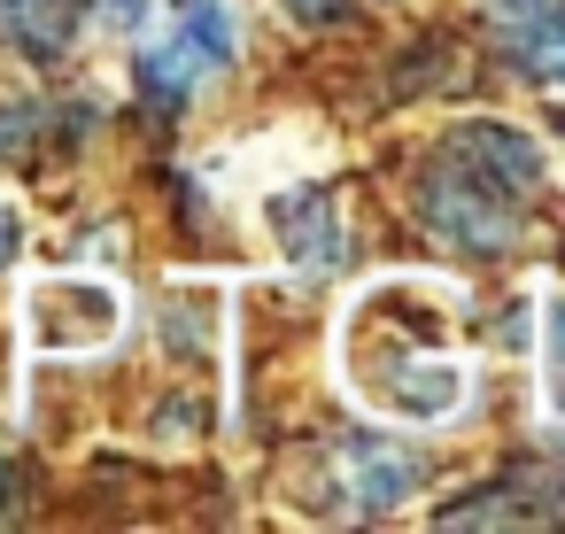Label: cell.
Masks as SVG:
<instances>
[{
	"mask_svg": "<svg viewBox=\"0 0 565 534\" xmlns=\"http://www.w3.org/2000/svg\"><path fill=\"white\" fill-rule=\"evenodd\" d=\"M449 310H457V295L441 279H372L341 310V333H333L341 387L387 426L457 418L472 395V372L449 349Z\"/></svg>",
	"mask_w": 565,
	"mask_h": 534,
	"instance_id": "cell-1",
	"label": "cell"
},
{
	"mask_svg": "<svg viewBox=\"0 0 565 534\" xmlns=\"http://www.w3.org/2000/svg\"><path fill=\"white\" fill-rule=\"evenodd\" d=\"M418 217H426V233H434L449 256H503V248L519 241L526 202H511L488 171H472V163L441 140L434 163L418 171Z\"/></svg>",
	"mask_w": 565,
	"mask_h": 534,
	"instance_id": "cell-2",
	"label": "cell"
},
{
	"mask_svg": "<svg viewBox=\"0 0 565 534\" xmlns=\"http://www.w3.org/2000/svg\"><path fill=\"white\" fill-rule=\"evenodd\" d=\"M241 55V17L233 0H179L171 9V32L140 47L132 78H140V102L148 109H186L217 71H233Z\"/></svg>",
	"mask_w": 565,
	"mask_h": 534,
	"instance_id": "cell-3",
	"label": "cell"
},
{
	"mask_svg": "<svg viewBox=\"0 0 565 534\" xmlns=\"http://www.w3.org/2000/svg\"><path fill=\"white\" fill-rule=\"evenodd\" d=\"M24 325H32V349H47V356H94L117 341L125 295L109 279H86V271H55L24 295Z\"/></svg>",
	"mask_w": 565,
	"mask_h": 534,
	"instance_id": "cell-4",
	"label": "cell"
},
{
	"mask_svg": "<svg viewBox=\"0 0 565 534\" xmlns=\"http://www.w3.org/2000/svg\"><path fill=\"white\" fill-rule=\"evenodd\" d=\"M264 225H271V248L302 279H326L349 256V217H341V202L326 186H279V194H264Z\"/></svg>",
	"mask_w": 565,
	"mask_h": 534,
	"instance_id": "cell-5",
	"label": "cell"
},
{
	"mask_svg": "<svg viewBox=\"0 0 565 534\" xmlns=\"http://www.w3.org/2000/svg\"><path fill=\"white\" fill-rule=\"evenodd\" d=\"M426 480H434V457H426L418 441H395V434L349 441V457H341V495H349V511H364V519H395L403 503L426 495Z\"/></svg>",
	"mask_w": 565,
	"mask_h": 534,
	"instance_id": "cell-6",
	"label": "cell"
},
{
	"mask_svg": "<svg viewBox=\"0 0 565 534\" xmlns=\"http://www.w3.org/2000/svg\"><path fill=\"white\" fill-rule=\"evenodd\" d=\"M488 24L526 78L565 94V0H488Z\"/></svg>",
	"mask_w": 565,
	"mask_h": 534,
	"instance_id": "cell-7",
	"label": "cell"
},
{
	"mask_svg": "<svg viewBox=\"0 0 565 534\" xmlns=\"http://www.w3.org/2000/svg\"><path fill=\"white\" fill-rule=\"evenodd\" d=\"M78 32V9L71 0H0V40L24 47L32 63H55Z\"/></svg>",
	"mask_w": 565,
	"mask_h": 534,
	"instance_id": "cell-8",
	"label": "cell"
},
{
	"mask_svg": "<svg viewBox=\"0 0 565 534\" xmlns=\"http://www.w3.org/2000/svg\"><path fill=\"white\" fill-rule=\"evenodd\" d=\"M163 349H179V356H194V364L217 349V295H210V287H179V295H171Z\"/></svg>",
	"mask_w": 565,
	"mask_h": 534,
	"instance_id": "cell-9",
	"label": "cell"
},
{
	"mask_svg": "<svg viewBox=\"0 0 565 534\" xmlns=\"http://www.w3.org/2000/svg\"><path fill=\"white\" fill-rule=\"evenodd\" d=\"M441 526H542V503L519 495V488H480V495L449 503Z\"/></svg>",
	"mask_w": 565,
	"mask_h": 534,
	"instance_id": "cell-10",
	"label": "cell"
},
{
	"mask_svg": "<svg viewBox=\"0 0 565 534\" xmlns=\"http://www.w3.org/2000/svg\"><path fill=\"white\" fill-rule=\"evenodd\" d=\"M542 410L550 426H565V295H550V318H542Z\"/></svg>",
	"mask_w": 565,
	"mask_h": 534,
	"instance_id": "cell-11",
	"label": "cell"
},
{
	"mask_svg": "<svg viewBox=\"0 0 565 534\" xmlns=\"http://www.w3.org/2000/svg\"><path fill=\"white\" fill-rule=\"evenodd\" d=\"M40 125H47L40 102H9V109H0V163H17V156L40 140Z\"/></svg>",
	"mask_w": 565,
	"mask_h": 534,
	"instance_id": "cell-12",
	"label": "cell"
},
{
	"mask_svg": "<svg viewBox=\"0 0 565 534\" xmlns=\"http://www.w3.org/2000/svg\"><path fill=\"white\" fill-rule=\"evenodd\" d=\"M279 9H287L302 32H318V24H341V17H349V0H279Z\"/></svg>",
	"mask_w": 565,
	"mask_h": 534,
	"instance_id": "cell-13",
	"label": "cell"
},
{
	"mask_svg": "<svg viewBox=\"0 0 565 534\" xmlns=\"http://www.w3.org/2000/svg\"><path fill=\"white\" fill-rule=\"evenodd\" d=\"M86 9H94L109 32H140V24H148V0H86Z\"/></svg>",
	"mask_w": 565,
	"mask_h": 534,
	"instance_id": "cell-14",
	"label": "cell"
},
{
	"mask_svg": "<svg viewBox=\"0 0 565 534\" xmlns=\"http://www.w3.org/2000/svg\"><path fill=\"white\" fill-rule=\"evenodd\" d=\"M17 248H24V217H17L9 202H0V271L17 264Z\"/></svg>",
	"mask_w": 565,
	"mask_h": 534,
	"instance_id": "cell-15",
	"label": "cell"
}]
</instances>
